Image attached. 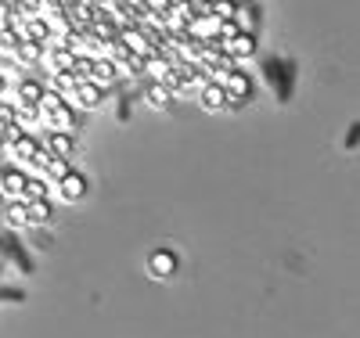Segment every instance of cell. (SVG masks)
Returning <instances> with one entry per match:
<instances>
[{
	"instance_id": "cell-1",
	"label": "cell",
	"mask_w": 360,
	"mask_h": 338,
	"mask_svg": "<svg viewBox=\"0 0 360 338\" xmlns=\"http://www.w3.org/2000/svg\"><path fill=\"white\" fill-rule=\"evenodd\" d=\"M220 86H224V108H242V105L252 98V83H249V76H245V72H238V69H234Z\"/></svg>"
},
{
	"instance_id": "cell-2",
	"label": "cell",
	"mask_w": 360,
	"mask_h": 338,
	"mask_svg": "<svg viewBox=\"0 0 360 338\" xmlns=\"http://www.w3.org/2000/svg\"><path fill=\"white\" fill-rule=\"evenodd\" d=\"M176 270H180V259H176L173 249H155L152 256H148V273H152L155 281H169Z\"/></svg>"
},
{
	"instance_id": "cell-3",
	"label": "cell",
	"mask_w": 360,
	"mask_h": 338,
	"mask_svg": "<svg viewBox=\"0 0 360 338\" xmlns=\"http://www.w3.org/2000/svg\"><path fill=\"white\" fill-rule=\"evenodd\" d=\"M169 72H173V61L159 51V54H152V58H144V65H141V76H148L152 83H166L169 79Z\"/></svg>"
},
{
	"instance_id": "cell-4",
	"label": "cell",
	"mask_w": 360,
	"mask_h": 338,
	"mask_svg": "<svg viewBox=\"0 0 360 338\" xmlns=\"http://www.w3.org/2000/svg\"><path fill=\"white\" fill-rule=\"evenodd\" d=\"M115 79H119L115 61H112V58H94V65H90V79H86V83H94L98 90H105V86H112Z\"/></svg>"
},
{
	"instance_id": "cell-5",
	"label": "cell",
	"mask_w": 360,
	"mask_h": 338,
	"mask_svg": "<svg viewBox=\"0 0 360 338\" xmlns=\"http://www.w3.org/2000/svg\"><path fill=\"white\" fill-rule=\"evenodd\" d=\"M58 195H62V202H79V198L86 195V176L72 169L69 176L58 180Z\"/></svg>"
},
{
	"instance_id": "cell-6",
	"label": "cell",
	"mask_w": 360,
	"mask_h": 338,
	"mask_svg": "<svg viewBox=\"0 0 360 338\" xmlns=\"http://www.w3.org/2000/svg\"><path fill=\"white\" fill-rule=\"evenodd\" d=\"M44 122H47V130H51V134H72V130L79 126V119H76L72 108H65V105H62V108H54L51 115H44Z\"/></svg>"
},
{
	"instance_id": "cell-7",
	"label": "cell",
	"mask_w": 360,
	"mask_h": 338,
	"mask_svg": "<svg viewBox=\"0 0 360 338\" xmlns=\"http://www.w3.org/2000/svg\"><path fill=\"white\" fill-rule=\"evenodd\" d=\"M51 159H65L69 162V155L76 151V141H72V134H47V144H40Z\"/></svg>"
},
{
	"instance_id": "cell-8",
	"label": "cell",
	"mask_w": 360,
	"mask_h": 338,
	"mask_svg": "<svg viewBox=\"0 0 360 338\" xmlns=\"http://www.w3.org/2000/svg\"><path fill=\"white\" fill-rule=\"evenodd\" d=\"M25 180H29V176H25L22 169L11 166V169L0 173V188H4V195H8L11 202H22V195H25Z\"/></svg>"
},
{
	"instance_id": "cell-9",
	"label": "cell",
	"mask_w": 360,
	"mask_h": 338,
	"mask_svg": "<svg viewBox=\"0 0 360 338\" xmlns=\"http://www.w3.org/2000/svg\"><path fill=\"white\" fill-rule=\"evenodd\" d=\"M101 98H105V90H98L94 83H79V86H76V98H72L65 108H86V112H90V108L101 105Z\"/></svg>"
},
{
	"instance_id": "cell-10",
	"label": "cell",
	"mask_w": 360,
	"mask_h": 338,
	"mask_svg": "<svg viewBox=\"0 0 360 338\" xmlns=\"http://www.w3.org/2000/svg\"><path fill=\"white\" fill-rule=\"evenodd\" d=\"M0 249H4V252L22 266V273H33V263H29V256H25V249H22V241H18V238H11V234L4 230V234H0Z\"/></svg>"
},
{
	"instance_id": "cell-11",
	"label": "cell",
	"mask_w": 360,
	"mask_h": 338,
	"mask_svg": "<svg viewBox=\"0 0 360 338\" xmlns=\"http://www.w3.org/2000/svg\"><path fill=\"white\" fill-rule=\"evenodd\" d=\"M51 216H54V209H51L47 198H40V202H25V220H29V227H47Z\"/></svg>"
},
{
	"instance_id": "cell-12",
	"label": "cell",
	"mask_w": 360,
	"mask_h": 338,
	"mask_svg": "<svg viewBox=\"0 0 360 338\" xmlns=\"http://www.w3.org/2000/svg\"><path fill=\"white\" fill-rule=\"evenodd\" d=\"M40 98H44V83L40 79H22L18 83V94H15L18 105H40Z\"/></svg>"
},
{
	"instance_id": "cell-13",
	"label": "cell",
	"mask_w": 360,
	"mask_h": 338,
	"mask_svg": "<svg viewBox=\"0 0 360 338\" xmlns=\"http://www.w3.org/2000/svg\"><path fill=\"white\" fill-rule=\"evenodd\" d=\"M15 61H22V65H40V61H44V47L33 44V40H18Z\"/></svg>"
},
{
	"instance_id": "cell-14",
	"label": "cell",
	"mask_w": 360,
	"mask_h": 338,
	"mask_svg": "<svg viewBox=\"0 0 360 338\" xmlns=\"http://www.w3.org/2000/svg\"><path fill=\"white\" fill-rule=\"evenodd\" d=\"M198 101H202L205 112H220V108H224V86H220V83H205L202 94H198Z\"/></svg>"
},
{
	"instance_id": "cell-15",
	"label": "cell",
	"mask_w": 360,
	"mask_h": 338,
	"mask_svg": "<svg viewBox=\"0 0 360 338\" xmlns=\"http://www.w3.org/2000/svg\"><path fill=\"white\" fill-rule=\"evenodd\" d=\"M37 151H40V141H37V137H29V134H22V137L11 144V155L22 159V162H33V159H37Z\"/></svg>"
},
{
	"instance_id": "cell-16",
	"label": "cell",
	"mask_w": 360,
	"mask_h": 338,
	"mask_svg": "<svg viewBox=\"0 0 360 338\" xmlns=\"http://www.w3.org/2000/svg\"><path fill=\"white\" fill-rule=\"evenodd\" d=\"M4 220H8V227H11V230H22V227H29V220H25V202H8Z\"/></svg>"
},
{
	"instance_id": "cell-17",
	"label": "cell",
	"mask_w": 360,
	"mask_h": 338,
	"mask_svg": "<svg viewBox=\"0 0 360 338\" xmlns=\"http://www.w3.org/2000/svg\"><path fill=\"white\" fill-rule=\"evenodd\" d=\"M144 98H148V105H152V108H166L169 105V90L162 86V83H148V90H144Z\"/></svg>"
},
{
	"instance_id": "cell-18",
	"label": "cell",
	"mask_w": 360,
	"mask_h": 338,
	"mask_svg": "<svg viewBox=\"0 0 360 338\" xmlns=\"http://www.w3.org/2000/svg\"><path fill=\"white\" fill-rule=\"evenodd\" d=\"M15 47H18L15 29H0V61H15Z\"/></svg>"
},
{
	"instance_id": "cell-19",
	"label": "cell",
	"mask_w": 360,
	"mask_h": 338,
	"mask_svg": "<svg viewBox=\"0 0 360 338\" xmlns=\"http://www.w3.org/2000/svg\"><path fill=\"white\" fill-rule=\"evenodd\" d=\"M47 198V180L44 176H29L25 180V202H40Z\"/></svg>"
},
{
	"instance_id": "cell-20",
	"label": "cell",
	"mask_w": 360,
	"mask_h": 338,
	"mask_svg": "<svg viewBox=\"0 0 360 338\" xmlns=\"http://www.w3.org/2000/svg\"><path fill=\"white\" fill-rule=\"evenodd\" d=\"M44 173H47V176H51V180L58 183V180H62V176H69V173H72V166H69L65 159H51V162L44 166Z\"/></svg>"
},
{
	"instance_id": "cell-21",
	"label": "cell",
	"mask_w": 360,
	"mask_h": 338,
	"mask_svg": "<svg viewBox=\"0 0 360 338\" xmlns=\"http://www.w3.org/2000/svg\"><path fill=\"white\" fill-rule=\"evenodd\" d=\"M356 130H360V126L353 122V126H349V137H346V148H353V144H356Z\"/></svg>"
},
{
	"instance_id": "cell-22",
	"label": "cell",
	"mask_w": 360,
	"mask_h": 338,
	"mask_svg": "<svg viewBox=\"0 0 360 338\" xmlns=\"http://www.w3.org/2000/svg\"><path fill=\"white\" fill-rule=\"evenodd\" d=\"M4 98H8V76L0 72V101H4Z\"/></svg>"
}]
</instances>
